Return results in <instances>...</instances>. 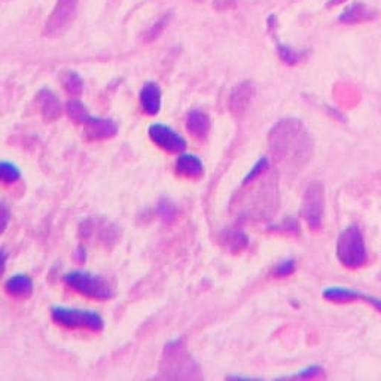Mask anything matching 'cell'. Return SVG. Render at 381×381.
Masks as SVG:
<instances>
[{
  "mask_svg": "<svg viewBox=\"0 0 381 381\" xmlns=\"http://www.w3.org/2000/svg\"><path fill=\"white\" fill-rule=\"evenodd\" d=\"M268 145L280 164L298 170L311 160L314 149L310 132L296 118H284L274 124L268 133Z\"/></svg>",
  "mask_w": 381,
  "mask_h": 381,
  "instance_id": "6da1fadb",
  "label": "cell"
},
{
  "mask_svg": "<svg viewBox=\"0 0 381 381\" xmlns=\"http://www.w3.org/2000/svg\"><path fill=\"white\" fill-rule=\"evenodd\" d=\"M337 258L350 269H358L367 265L368 249L365 243L362 230L358 225H348L337 238Z\"/></svg>",
  "mask_w": 381,
  "mask_h": 381,
  "instance_id": "7a4b0ae2",
  "label": "cell"
},
{
  "mask_svg": "<svg viewBox=\"0 0 381 381\" xmlns=\"http://www.w3.org/2000/svg\"><path fill=\"white\" fill-rule=\"evenodd\" d=\"M65 281L72 289L91 299H109L115 295V288L107 279L99 274H91L87 272H70L65 276Z\"/></svg>",
  "mask_w": 381,
  "mask_h": 381,
  "instance_id": "3957f363",
  "label": "cell"
},
{
  "mask_svg": "<svg viewBox=\"0 0 381 381\" xmlns=\"http://www.w3.org/2000/svg\"><path fill=\"white\" fill-rule=\"evenodd\" d=\"M51 317L55 323L73 329H88L92 332L104 329V319L97 311L92 310L55 306L51 308Z\"/></svg>",
  "mask_w": 381,
  "mask_h": 381,
  "instance_id": "277c9868",
  "label": "cell"
},
{
  "mask_svg": "<svg viewBox=\"0 0 381 381\" xmlns=\"http://www.w3.org/2000/svg\"><path fill=\"white\" fill-rule=\"evenodd\" d=\"M325 215V188L321 182H311L303 195L301 216L307 227L313 231H319L323 225Z\"/></svg>",
  "mask_w": 381,
  "mask_h": 381,
  "instance_id": "5b68a950",
  "label": "cell"
},
{
  "mask_svg": "<svg viewBox=\"0 0 381 381\" xmlns=\"http://www.w3.org/2000/svg\"><path fill=\"white\" fill-rule=\"evenodd\" d=\"M79 0H57L53 14L48 17L43 35L48 38H57L65 33L72 24Z\"/></svg>",
  "mask_w": 381,
  "mask_h": 381,
  "instance_id": "8992f818",
  "label": "cell"
},
{
  "mask_svg": "<svg viewBox=\"0 0 381 381\" xmlns=\"http://www.w3.org/2000/svg\"><path fill=\"white\" fill-rule=\"evenodd\" d=\"M149 139L158 148H161L170 154H182L186 149V140L170 125L155 122L151 124L148 129Z\"/></svg>",
  "mask_w": 381,
  "mask_h": 381,
  "instance_id": "52a82bcc",
  "label": "cell"
},
{
  "mask_svg": "<svg viewBox=\"0 0 381 381\" xmlns=\"http://www.w3.org/2000/svg\"><path fill=\"white\" fill-rule=\"evenodd\" d=\"M323 298L329 303L344 304V303H353V301H362V303L371 304L378 313H381V298L362 294L352 288H344V286H329L323 291Z\"/></svg>",
  "mask_w": 381,
  "mask_h": 381,
  "instance_id": "ba28073f",
  "label": "cell"
},
{
  "mask_svg": "<svg viewBox=\"0 0 381 381\" xmlns=\"http://www.w3.org/2000/svg\"><path fill=\"white\" fill-rule=\"evenodd\" d=\"M253 94H255V88H253L252 82L245 81V82L237 84L230 94V100H228L230 112L237 118L243 117L247 112L249 104L252 103Z\"/></svg>",
  "mask_w": 381,
  "mask_h": 381,
  "instance_id": "9c48e42d",
  "label": "cell"
},
{
  "mask_svg": "<svg viewBox=\"0 0 381 381\" xmlns=\"http://www.w3.org/2000/svg\"><path fill=\"white\" fill-rule=\"evenodd\" d=\"M84 133L88 140H107L117 136L118 124L110 118L90 117L84 124Z\"/></svg>",
  "mask_w": 381,
  "mask_h": 381,
  "instance_id": "30bf717a",
  "label": "cell"
},
{
  "mask_svg": "<svg viewBox=\"0 0 381 381\" xmlns=\"http://www.w3.org/2000/svg\"><path fill=\"white\" fill-rule=\"evenodd\" d=\"M163 94L156 82H146L140 90V107L148 117H155L161 110Z\"/></svg>",
  "mask_w": 381,
  "mask_h": 381,
  "instance_id": "8fae6325",
  "label": "cell"
},
{
  "mask_svg": "<svg viewBox=\"0 0 381 381\" xmlns=\"http://www.w3.org/2000/svg\"><path fill=\"white\" fill-rule=\"evenodd\" d=\"M36 102L41 110V115L46 122H54L60 118L63 107L53 90L42 88L36 95Z\"/></svg>",
  "mask_w": 381,
  "mask_h": 381,
  "instance_id": "7c38bea8",
  "label": "cell"
},
{
  "mask_svg": "<svg viewBox=\"0 0 381 381\" xmlns=\"http://www.w3.org/2000/svg\"><path fill=\"white\" fill-rule=\"evenodd\" d=\"M176 173L185 179H201L204 176V164L194 154H181L176 160Z\"/></svg>",
  "mask_w": 381,
  "mask_h": 381,
  "instance_id": "4fadbf2b",
  "label": "cell"
},
{
  "mask_svg": "<svg viewBox=\"0 0 381 381\" xmlns=\"http://www.w3.org/2000/svg\"><path fill=\"white\" fill-rule=\"evenodd\" d=\"M185 125H186V130L190 136L198 139V140H204L210 133L212 122H210V118L208 114L203 112V110L194 109V110H190V112H188L186 119H185Z\"/></svg>",
  "mask_w": 381,
  "mask_h": 381,
  "instance_id": "5bb4252c",
  "label": "cell"
},
{
  "mask_svg": "<svg viewBox=\"0 0 381 381\" xmlns=\"http://www.w3.org/2000/svg\"><path fill=\"white\" fill-rule=\"evenodd\" d=\"M33 289H35L33 280L26 274H15L9 277L5 283V291L8 292V295L14 298H20V299L30 298L31 294H33Z\"/></svg>",
  "mask_w": 381,
  "mask_h": 381,
  "instance_id": "9a60e30c",
  "label": "cell"
},
{
  "mask_svg": "<svg viewBox=\"0 0 381 381\" xmlns=\"http://www.w3.org/2000/svg\"><path fill=\"white\" fill-rule=\"evenodd\" d=\"M375 11L365 4H353L347 6L340 15V23L343 24H358L363 21H371L375 18Z\"/></svg>",
  "mask_w": 381,
  "mask_h": 381,
  "instance_id": "2e32d148",
  "label": "cell"
},
{
  "mask_svg": "<svg viewBox=\"0 0 381 381\" xmlns=\"http://www.w3.org/2000/svg\"><path fill=\"white\" fill-rule=\"evenodd\" d=\"M220 243L232 253H238L249 246V235L240 230H228L220 235Z\"/></svg>",
  "mask_w": 381,
  "mask_h": 381,
  "instance_id": "e0dca14e",
  "label": "cell"
},
{
  "mask_svg": "<svg viewBox=\"0 0 381 381\" xmlns=\"http://www.w3.org/2000/svg\"><path fill=\"white\" fill-rule=\"evenodd\" d=\"M63 87H65L66 92L72 99H77L84 91V81L76 72H68L63 76Z\"/></svg>",
  "mask_w": 381,
  "mask_h": 381,
  "instance_id": "ac0fdd59",
  "label": "cell"
},
{
  "mask_svg": "<svg viewBox=\"0 0 381 381\" xmlns=\"http://www.w3.org/2000/svg\"><path fill=\"white\" fill-rule=\"evenodd\" d=\"M269 170V161L267 156H261L259 160L252 166V168L249 170V173L245 176L243 179V186H247V185H252L253 182H257L258 179H261L265 173H268Z\"/></svg>",
  "mask_w": 381,
  "mask_h": 381,
  "instance_id": "d6986e66",
  "label": "cell"
},
{
  "mask_svg": "<svg viewBox=\"0 0 381 381\" xmlns=\"http://www.w3.org/2000/svg\"><path fill=\"white\" fill-rule=\"evenodd\" d=\"M21 179V170L11 161H0V183H15Z\"/></svg>",
  "mask_w": 381,
  "mask_h": 381,
  "instance_id": "ffe728a7",
  "label": "cell"
},
{
  "mask_svg": "<svg viewBox=\"0 0 381 381\" xmlns=\"http://www.w3.org/2000/svg\"><path fill=\"white\" fill-rule=\"evenodd\" d=\"M66 112L69 115V118L77 124H85L87 119L91 117L88 112H87V109L85 106L76 100V99H72L66 103Z\"/></svg>",
  "mask_w": 381,
  "mask_h": 381,
  "instance_id": "44dd1931",
  "label": "cell"
},
{
  "mask_svg": "<svg viewBox=\"0 0 381 381\" xmlns=\"http://www.w3.org/2000/svg\"><path fill=\"white\" fill-rule=\"evenodd\" d=\"M296 272V261L294 258H286L279 261L272 268V276L276 279L289 277Z\"/></svg>",
  "mask_w": 381,
  "mask_h": 381,
  "instance_id": "7402d4cb",
  "label": "cell"
},
{
  "mask_svg": "<svg viewBox=\"0 0 381 381\" xmlns=\"http://www.w3.org/2000/svg\"><path fill=\"white\" fill-rule=\"evenodd\" d=\"M156 213H158V218L163 219L166 222V224H171V222L176 220V218H178L176 205H174L167 198H163L160 203H158V205H156Z\"/></svg>",
  "mask_w": 381,
  "mask_h": 381,
  "instance_id": "603a6c76",
  "label": "cell"
},
{
  "mask_svg": "<svg viewBox=\"0 0 381 381\" xmlns=\"http://www.w3.org/2000/svg\"><path fill=\"white\" fill-rule=\"evenodd\" d=\"M279 55L286 63V65H291V66L296 65V63H299V60H301L299 53L294 51L292 48L284 46V45H279Z\"/></svg>",
  "mask_w": 381,
  "mask_h": 381,
  "instance_id": "cb8c5ba5",
  "label": "cell"
},
{
  "mask_svg": "<svg viewBox=\"0 0 381 381\" xmlns=\"http://www.w3.org/2000/svg\"><path fill=\"white\" fill-rule=\"evenodd\" d=\"M274 232H283V234H296L299 232V224L298 222L294 219V218H288V219H284L281 224L279 225H274L272 227Z\"/></svg>",
  "mask_w": 381,
  "mask_h": 381,
  "instance_id": "d4e9b609",
  "label": "cell"
},
{
  "mask_svg": "<svg viewBox=\"0 0 381 381\" xmlns=\"http://www.w3.org/2000/svg\"><path fill=\"white\" fill-rule=\"evenodd\" d=\"M322 374H323V367H321V365H310V367H307L304 370H299L294 375L284 377V378H314V377H319Z\"/></svg>",
  "mask_w": 381,
  "mask_h": 381,
  "instance_id": "484cf974",
  "label": "cell"
},
{
  "mask_svg": "<svg viewBox=\"0 0 381 381\" xmlns=\"http://www.w3.org/2000/svg\"><path fill=\"white\" fill-rule=\"evenodd\" d=\"M9 220H11V210L8 208V204L5 201H0V235L6 231Z\"/></svg>",
  "mask_w": 381,
  "mask_h": 381,
  "instance_id": "4316f807",
  "label": "cell"
},
{
  "mask_svg": "<svg viewBox=\"0 0 381 381\" xmlns=\"http://www.w3.org/2000/svg\"><path fill=\"white\" fill-rule=\"evenodd\" d=\"M6 259H8V253L4 247H0V277L5 274L6 269Z\"/></svg>",
  "mask_w": 381,
  "mask_h": 381,
  "instance_id": "83f0119b",
  "label": "cell"
},
{
  "mask_svg": "<svg viewBox=\"0 0 381 381\" xmlns=\"http://www.w3.org/2000/svg\"><path fill=\"white\" fill-rule=\"evenodd\" d=\"M231 380H252V377H242V375H237V377H228Z\"/></svg>",
  "mask_w": 381,
  "mask_h": 381,
  "instance_id": "f1b7e54d",
  "label": "cell"
},
{
  "mask_svg": "<svg viewBox=\"0 0 381 381\" xmlns=\"http://www.w3.org/2000/svg\"><path fill=\"white\" fill-rule=\"evenodd\" d=\"M343 2H345V0H329V5H340Z\"/></svg>",
  "mask_w": 381,
  "mask_h": 381,
  "instance_id": "f546056e",
  "label": "cell"
}]
</instances>
